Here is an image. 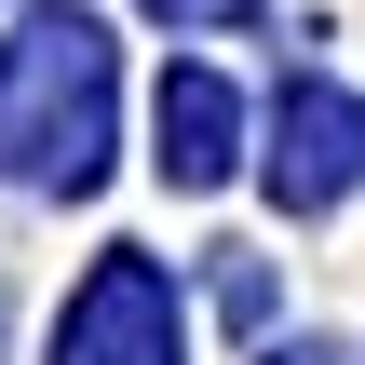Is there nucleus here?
Returning <instances> with one entry per match:
<instances>
[{
	"label": "nucleus",
	"instance_id": "1",
	"mask_svg": "<svg viewBox=\"0 0 365 365\" xmlns=\"http://www.w3.org/2000/svg\"><path fill=\"white\" fill-rule=\"evenodd\" d=\"M0 149L41 176V190H95L108 176V27L41 0L14 41H0Z\"/></svg>",
	"mask_w": 365,
	"mask_h": 365
},
{
	"label": "nucleus",
	"instance_id": "2",
	"mask_svg": "<svg viewBox=\"0 0 365 365\" xmlns=\"http://www.w3.org/2000/svg\"><path fill=\"white\" fill-rule=\"evenodd\" d=\"M176 271L163 257H95L81 271V298H68V325H54V365H176Z\"/></svg>",
	"mask_w": 365,
	"mask_h": 365
},
{
	"label": "nucleus",
	"instance_id": "3",
	"mask_svg": "<svg viewBox=\"0 0 365 365\" xmlns=\"http://www.w3.org/2000/svg\"><path fill=\"white\" fill-rule=\"evenodd\" d=\"M352 190H365V95L284 81V108H271V203H284V217H325V203H352Z\"/></svg>",
	"mask_w": 365,
	"mask_h": 365
},
{
	"label": "nucleus",
	"instance_id": "4",
	"mask_svg": "<svg viewBox=\"0 0 365 365\" xmlns=\"http://www.w3.org/2000/svg\"><path fill=\"white\" fill-rule=\"evenodd\" d=\"M149 122H163V176H176V190H217V176L244 163V95H230L217 68H176Z\"/></svg>",
	"mask_w": 365,
	"mask_h": 365
},
{
	"label": "nucleus",
	"instance_id": "5",
	"mask_svg": "<svg viewBox=\"0 0 365 365\" xmlns=\"http://www.w3.org/2000/svg\"><path fill=\"white\" fill-rule=\"evenodd\" d=\"M163 14H176V27H230L244 0H163Z\"/></svg>",
	"mask_w": 365,
	"mask_h": 365
},
{
	"label": "nucleus",
	"instance_id": "6",
	"mask_svg": "<svg viewBox=\"0 0 365 365\" xmlns=\"http://www.w3.org/2000/svg\"><path fill=\"white\" fill-rule=\"evenodd\" d=\"M271 365H325V352H312V339H298V352H271Z\"/></svg>",
	"mask_w": 365,
	"mask_h": 365
}]
</instances>
